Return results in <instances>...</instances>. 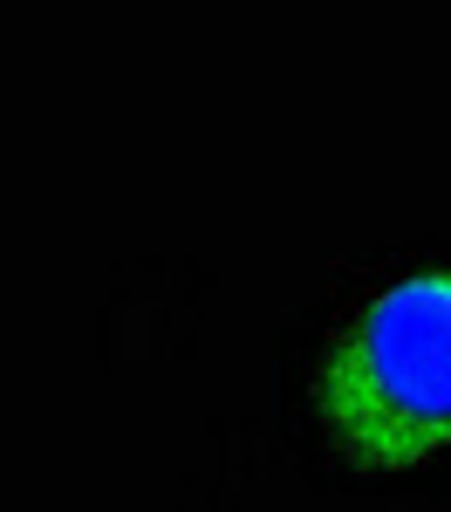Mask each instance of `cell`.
Returning <instances> with one entry per match:
<instances>
[{"label": "cell", "mask_w": 451, "mask_h": 512, "mask_svg": "<svg viewBox=\"0 0 451 512\" xmlns=\"http://www.w3.org/2000/svg\"><path fill=\"white\" fill-rule=\"evenodd\" d=\"M308 410L342 465L424 472L451 451V267L369 287L315 355Z\"/></svg>", "instance_id": "1"}]
</instances>
